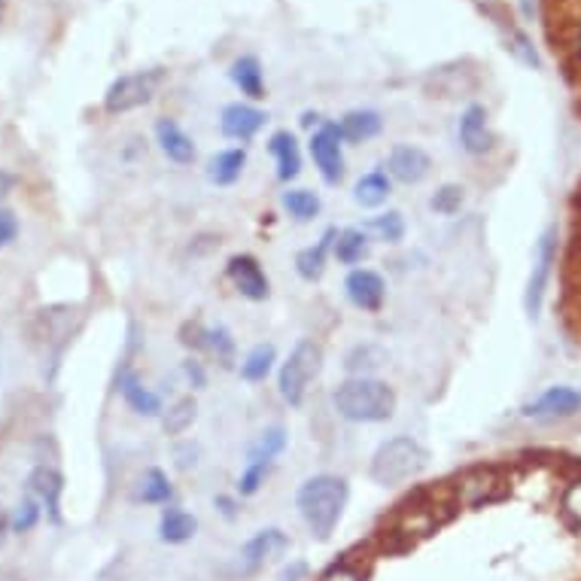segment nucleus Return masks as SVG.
Returning <instances> with one entry per match:
<instances>
[{"mask_svg": "<svg viewBox=\"0 0 581 581\" xmlns=\"http://www.w3.org/2000/svg\"><path fill=\"white\" fill-rule=\"evenodd\" d=\"M383 128V119L378 110H351V114H344L339 119V131H341V141L351 143V146H356V143H369L375 141L378 134H381Z\"/></svg>", "mask_w": 581, "mask_h": 581, "instance_id": "nucleus-23", "label": "nucleus"}, {"mask_svg": "<svg viewBox=\"0 0 581 581\" xmlns=\"http://www.w3.org/2000/svg\"><path fill=\"white\" fill-rule=\"evenodd\" d=\"M3 10H7V3H3V0H0V19H3Z\"/></svg>", "mask_w": 581, "mask_h": 581, "instance_id": "nucleus-49", "label": "nucleus"}, {"mask_svg": "<svg viewBox=\"0 0 581 581\" xmlns=\"http://www.w3.org/2000/svg\"><path fill=\"white\" fill-rule=\"evenodd\" d=\"M344 296L363 313H381L387 301V281L375 269H351L344 277Z\"/></svg>", "mask_w": 581, "mask_h": 581, "instance_id": "nucleus-13", "label": "nucleus"}, {"mask_svg": "<svg viewBox=\"0 0 581 581\" xmlns=\"http://www.w3.org/2000/svg\"><path fill=\"white\" fill-rule=\"evenodd\" d=\"M308 150H311V158L317 170H320V177L329 186H339L344 180V174H347L339 122H320V128L313 131L311 141H308Z\"/></svg>", "mask_w": 581, "mask_h": 581, "instance_id": "nucleus-8", "label": "nucleus"}, {"mask_svg": "<svg viewBox=\"0 0 581 581\" xmlns=\"http://www.w3.org/2000/svg\"><path fill=\"white\" fill-rule=\"evenodd\" d=\"M274 463H244L241 478H238V494L241 497H256L262 490V484L269 482Z\"/></svg>", "mask_w": 581, "mask_h": 581, "instance_id": "nucleus-38", "label": "nucleus"}, {"mask_svg": "<svg viewBox=\"0 0 581 581\" xmlns=\"http://www.w3.org/2000/svg\"><path fill=\"white\" fill-rule=\"evenodd\" d=\"M387 351L383 347H378V344H356V347H351L347 351V356H344V371L351 375V378H375V371L383 369L387 366Z\"/></svg>", "mask_w": 581, "mask_h": 581, "instance_id": "nucleus-28", "label": "nucleus"}, {"mask_svg": "<svg viewBox=\"0 0 581 581\" xmlns=\"http://www.w3.org/2000/svg\"><path fill=\"white\" fill-rule=\"evenodd\" d=\"M40 514H43V506H40V499L37 497H25L19 506H15L13 511V521H10V530L13 533H28V530H34L37 526V521H40Z\"/></svg>", "mask_w": 581, "mask_h": 581, "instance_id": "nucleus-39", "label": "nucleus"}, {"mask_svg": "<svg viewBox=\"0 0 581 581\" xmlns=\"http://www.w3.org/2000/svg\"><path fill=\"white\" fill-rule=\"evenodd\" d=\"M116 387H119V393H122V399H126V405L134 414H141V417H162V412H165L162 396L153 393V390L141 381V375H138L134 369L119 371Z\"/></svg>", "mask_w": 581, "mask_h": 581, "instance_id": "nucleus-17", "label": "nucleus"}, {"mask_svg": "<svg viewBox=\"0 0 581 581\" xmlns=\"http://www.w3.org/2000/svg\"><path fill=\"white\" fill-rule=\"evenodd\" d=\"M506 49H509L511 56L518 58L521 64H526V68H533V71H540L542 68V58H540V52H536L533 40H530V34L521 28H514L511 22H509V31H506Z\"/></svg>", "mask_w": 581, "mask_h": 581, "instance_id": "nucleus-36", "label": "nucleus"}, {"mask_svg": "<svg viewBox=\"0 0 581 581\" xmlns=\"http://www.w3.org/2000/svg\"><path fill=\"white\" fill-rule=\"evenodd\" d=\"M213 506L223 511V518H228V521L238 514V502H235L232 497H223V494H220V497H213Z\"/></svg>", "mask_w": 581, "mask_h": 581, "instance_id": "nucleus-47", "label": "nucleus"}, {"mask_svg": "<svg viewBox=\"0 0 581 581\" xmlns=\"http://www.w3.org/2000/svg\"><path fill=\"white\" fill-rule=\"evenodd\" d=\"M156 143H158V150L165 153V158L174 162V165H192L195 156H199L195 141H192V138H189V134H186L183 128L177 126L174 119H158Z\"/></svg>", "mask_w": 581, "mask_h": 581, "instance_id": "nucleus-18", "label": "nucleus"}, {"mask_svg": "<svg viewBox=\"0 0 581 581\" xmlns=\"http://www.w3.org/2000/svg\"><path fill=\"white\" fill-rule=\"evenodd\" d=\"M228 284L235 286V293L247 301H265L271 296V281L262 262L250 253H238L228 259L226 265Z\"/></svg>", "mask_w": 581, "mask_h": 581, "instance_id": "nucleus-12", "label": "nucleus"}, {"mask_svg": "<svg viewBox=\"0 0 581 581\" xmlns=\"http://www.w3.org/2000/svg\"><path fill=\"white\" fill-rule=\"evenodd\" d=\"M460 497L469 506H490V502H499V499L509 497V484L499 478L494 469H482L475 475H469L463 487H460Z\"/></svg>", "mask_w": 581, "mask_h": 581, "instance_id": "nucleus-19", "label": "nucleus"}, {"mask_svg": "<svg viewBox=\"0 0 581 581\" xmlns=\"http://www.w3.org/2000/svg\"><path fill=\"white\" fill-rule=\"evenodd\" d=\"M317 581H366V572L356 567L354 560H341V564H332Z\"/></svg>", "mask_w": 581, "mask_h": 581, "instance_id": "nucleus-40", "label": "nucleus"}, {"mask_svg": "<svg viewBox=\"0 0 581 581\" xmlns=\"http://www.w3.org/2000/svg\"><path fill=\"white\" fill-rule=\"evenodd\" d=\"M564 511L569 514V521L576 526H581V478H576V482L569 484L567 490H564Z\"/></svg>", "mask_w": 581, "mask_h": 581, "instance_id": "nucleus-41", "label": "nucleus"}, {"mask_svg": "<svg viewBox=\"0 0 581 581\" xmlns=\"http://www.w3.org/2000/svg\"><path fill=\"white\" fill-rule=\"evenodd\" d=\"M244 168H247V150L228 146L208 162V180L213 186H235L244 177Z\"/></svg>", "mask_w": 581, "mask_h": 581, "instance_id": "nucleus-25", "label": "nucleus"}, {"mask_svg": "<svg viewBox=\"0 0 581 581\" xmlns=\"http://www.w3.org/2000/svg\"><path fill=\"white\" fill-rule=\"evenodd\" d=\"M15 186H19V177H15V174H10V170L0 168V201L10 199V195H13Z\"/></svg>", "mask_w": 581, "mask_h": 581, "instance_id": "nucleus-46", "label": "nucleus"}, {"mask_svg": "<svg viewBox=\"0 0 581 581\" xmlns=\"http://www.w3.org/2000/svg\"><path fill=\"white\" fill-rule=\"evenodd\" d=\"M201 354H208L211 359H216V363H220V369H232V366H235V359H238V344H235V335H232L223 323L208 327V332H204V351H201Z\"/></svg>", "mask_w": 581, "mask_h": 581, "instance_id": "nucleus-32", "label": "nucleus"}, {"mask_svg": "<svg viewBox=\"0 0 581 581\" xmlns=\"http://www.w3.org/2000/svg\"><path fill=\"white\" fill-rule=\"evenodd\" d=\"M393 195V180L383 168H375L369 174H363L354 183V201L363 211H378L387 204V199Z\"/></svg>", "mask_w": 581, "mask_h": 581, "instance_id": "nucleus-24", "label": "nucleus"}, {"mask_svg": "<svg viewBox=\"0 0 581 581\" xmlns=\"http://www.w3.org/2000/svg\"><path fill=\"white\" fill-rule=\"evenodd\" d=\"M228 76H232L235 88L250 100L265 98V73H262V64L256 56L235 58L232 68H228Z\"/></svg>", "mask_w": 581, "mask_h": 581, "instance_id": "nucleus-26", "label": "nucleus"}, {"mask_svg": "<svg viewBox=\"0 0 581 581\" xmlns=\"http://www.w3.org/2000/svg\"><path fill=\"white\" fill-rule=\"evenodd\" d=\"M134 499L146 502V506H168L170 499H174V484H170V478L162 469H146L141 475V482H138Z\"/></svg>", "mask_w": 581, "mask_h": 581, "instance_id": "nucleus-30", "label": "nucleus"}, {"mask_svg": "<svg viewBox=\"0 0 581 581\" xmlns=\"http://www.w3.org/2000/svg\"><path fill=\"white\" fill-rule=\"evenodd\" d=\"M269 153L277 165V180L281 183H293L298 174H301V150L293 131H274L269 138Z\"/></svg>", "mask_w": 581, "mask_h": 581, "instance_id": "nucleus-20", "label": "nucleus"}, {"mask_svg": "<svg viewBox=\"0 0 581 581\" xmlns=\"http://www.w3.org/2000/svg\"><path fill=\"white\" fill-rule=\"evenodd\" d=\"M396 405V390L381 378H347L332 390V408L351 424H387Z\"/></svg>", "mask_w": 581, "mask_h": 581, "instance_id": "nucleus-2", "label": "nucleus"}, {"mask_svg": "<svg viewBox=\"0 0 581 581\" xmlns=\"http://www.w3.org/2000/svg\"><path fill=\"white\" fill-rule=\"evenodd\" d=\"M199 533V518L192 511L180 509V506H168L158 518V536L168 545H183Z\"/></svg>", "mask_w": 581, "mask_h": 581, "instance_id": "nucleus-27", "label": "nucleus"}, {"mask_svg": "<svg viewBox=\"0 0 581 581\" xmlns=\"http://www.w3.org/2000/svg\"><path fill=\"white\" fill-rule=\"evenodd\" d=\"M183 375L186 381H189V387H195V390H204V387H208V371H204V366H201L199 359H186Z\"/></svg>", "mask_w": 581, "mask_h": 581, "instance_id": "nucleus-44", "label": "nucleus"}, {"mask_svg": "<svg viewBox=\"0 0 581 581\" xmlns=\"http://www.w3.org/2000/svg\"><path fill=\"white\" fill-rule=\"evenodd\" d=\"M557 241H560L557 226H545L533 244V265H530V277L524 286V311L530 320H540L542 308H545V296H548L554 265H557Z\"/></svg>", "mask_w": 581, "mask_h": 581, "instance_id": "nucleus-6", "label": "nucleus"}, {"mask_svg": "<svg viewBox=\"0 0 581 581\" xmlns=\"http://www.w3.org/2000/svg\"><path fill=\"white\" fill-rule=\"evenodd\" d=\"M581 412V390L572 387H548L542 396L524 405V417H572Z\"/></svg>", "mask_w": 581, "mask_h": 581, "instance_id": "nucleus-16", "label": "nucleus"}, {"mask_svg": "<svg viewBox=\"0 0 581 581\" xmlns=\"http://www.w3.org/2000/svg\"><path fill=\"white\" fill-rule=\"evenodd\" d=\"M286 444H289V436H286L284 426H265L253 439V444L247 448V463H277Z\"/></svg>", "mask_w": 581, "mask_h": 581, "instance_id": "nucleus-29", "label": "nucleus"}, {"mask_svg": "<svg viewBox=\"0 0 581 581\" xmlns=\"http://www.w3.org/2000/svg\"><path fill=\"white\" fill-rule=\"evenodd\" d=\"M320 371H323V347H320V341L298 339L289 356L281 363V371H277V390H281V399L289 408L305 405L308 387L317 381Z\"/></svg>", "mask_w": 581, "mask_h": 581, "instance_id": "nucleus-4", "label": "nucleus"}, {"mask_svg": "<svg viewBox=\"0 0 581 581\" xmlns=\"http://www.w3.org/2000/svg\"><path fill=\"white\" fill-rule=\"evenodd\" d=\"M199 444L195 441H183V444H177L174 448V463H177V469H183V472H189V469L199 466Z\"/></svg>", "mask_w": 581, "mask_h": 581, "instance_id": "nucleus-42", "label": "nucleus"}, {"mask_svg": "<svg viewBox=\"0 0 581 581\" xmlns=\"http://www.w3.org/2000/svg\"><path fill=\"white\" fill-rule=\"evenodd\" d=\"M335 235H339V228H327L323 232V238L311 247H305V250H298L296 253V271L301 281H308V284H317L329 269V250H332V244H335Z\"/></svg>", "mask_w": 581, "mask_h": 581, "instance_id": "nucleus-21", "label": "nucleus"}, {"mask_svg": "<svg viewBox=\"0 0 581 581\" xmlns=\"http://www.w3.org/2000/svg\"><path fill=\"white\" fill-rule=\"evenodd\" d=\"M366 232H369L375 241L402 244L405 241V232H408V226H405V216H402L399 211H383V213H378V216H371Z\"/></svg>", "mask_w": 581, "mask_h": 581, "instance_id": "nucleus-35", "label": "nucleus"}, {"mask_svg": "<svg viewBox=\"0 0 581 581\" xmlns=\"http://www.w3.org/2000/svg\"><path fill=\"white\" fill-rule=\"evenodd\" d=\"M383 170L390 174L393 183L402 186H420L432 174V158L426 153L424 146L417 143H396L390 153H387V165Z\"/></svg>", "mask_w": 581, "mask_h": 581, "instance_id": "nucleus-10", "label": "nucleus"}, {"mask_svg": "<svg viewBox=\"0 0 581 581\" xmlns=\"http://www.w3.org/2000/svg\"><path fill=\"white\" fill-rule=\"evenodd\" d=\"M265 122H269V116L262 114L259 107H253V104H247V100L226 104L223 114H220V131H223V138L238 143L253 141Z\"/></svg>", "mask_w": 581, "mask_h": 581, "instance_id": "nucleus-14", "label": "nucleus"}, {"mask_svg": "<svg viewBox=\"0 0 581 581\" xmlns=\"http://www.w3.org/2000/svg\"><path fill=\"white\" fill-rule=\"evenodd\" d=\"M429 466V451L412 436H393L378 444L371 454L369 478L381 487H399V484L414 482L424 475Z\"/></svg>", "mask_w": 581, "mask_h": 581, "instance_id": "nucleus-3", "label": "nucleus"}, {"mask_svg": "<svg viewBox=\"0 0 581 581\" xmlns=\"http://www.w3.org/2000/svg\"><path fill=\"white\" fill-rule=\"evenodd\" d=\"M576 46H579V52H581V19H579V37H576Z\"/></svg>", "mask_w": 581, "mask_h": 581, "instance_id": "nucleus-48", "label": "nucleus"}, {"mask_svg": "<svg viewBox=\"0 0 581 581\" xmlns=\"http://www.w3.org/2000/svg\"><path fill=\"white\" fill-rule=\"evenodd\" d=\"M289 552V536L277 526H265L259 530L253 540L244 542V548L235 557V567H232V576L235 579H247V576H256L262 567H269L271 560L284 557Z\"/></svg>", "mask_w": 581, "mask_h": 581, "instance_id": "nucleus-7", "label": "nucleus"}, {"mask_svg": "<svg viewBox=\"0 0 581 581\" xmlns=\"http://www.w3.org/2000/svg\"><path fill=\"white\" fill-rule=\"evenodd\" d=\"M274 363H277L274 344H256L253 351L241 359V378L247 383H262L274 371Z\"/></svg>", "mask_w": 581, "mask_h": 581, "instance_id": "nucleus-34", "label": "nucleus"}, {"mask_svg": "<svg viewBox=\"0 0 581 581\" xmlns=\"http://www.w3.org/2000/svg\"><path fill=\"white\" fill-rule=\"evenodd\" d=\"M466 204V189L460 183H444L432 192L429 199V211L439 213V216H456Z\"/></svg>", "mask_w": 581, "mask_h": 581, "instance_id": "nucleus-37", "label": "nucleus"}, {"mask_svg": "<svg viewBox=\"0 0 581 581\" xmlns=\"http://www.w3.org/2000/svg\"><path fill=\"white\" fill-rule=\"evenodd\" d=\"M28 494L40 499L52 524H61V494H64V475L56 466H37L28 475Z\"/></svg>", "mask_w": 581, "mask_h": 581, "instance_id": "nucleus-15", "label": "nucleus"}, {"mask_svg": "<svg viewBox=\"0 0 581 581\" xmlns=\"http://www.w3.org/2000/svg\"><path fill=\"white\" fill-rule=\"evenodd\" d=\"M281 208L296 223H313L320 216V211H323V201L311 189H286L284 195H281Z\"/></svg>", "mask_w": 581, "mask_h": 581, "instance_id": "nucleus-31", "label": "nucleus"}, {"mask_svg": "<svg viewBox=\"0 0 581 581\" xmlns=\"http://www.w3.org/2000/svg\"><path fill=\"white\" fill-rule=\"evenodd\" d=\"M73 323H80V308L76 305H49V308H40L31 320V339L43 341L46 347L56 344L58 354L61 347L71 341Z\"/></svg>", "mask_w": 581, "mask_h": 581, "instance_id": "nucleus-9", "label": "nucleus"}, {"mask_svg": "<svg viewBox=\"0 0 581 581\" xmlns=\"http://www.w3.org/2000/svg\"><path fill=\"white\" fill-rule=\"evenodd\" d=\"M199 420V402L195 396H183L177 399L174 405H168L165 412H162V429H165V436H183L189 426Z\"/></svg>", "mask_w": 581, "mask_h": 581, "instance_id": "nucleus-33", "label": "nucleus"}, {"mask_svg": "<svg viewBox=\"0 0 581 581\" xmlns=\"http://www.w3.org/2000/svg\"><path fill=\"white\" fill-rule=\"evenodd\" d=\"M332 256L339 259V265H347V269H359L366 259L371 256V235L366 228H341L335 235V244H332Z\"/></svg>", "mask_w": 581, "mask_h": 581, "instance_id": "nucleus-22", "label": "nucleus"}, {"mask_svg": "<svg viewBox=\"0 0 581 581\" xmlns=\"http://www.w3.org/2000/svg\"><path fill=\"white\" fill-rule=\"evenodd\" d=\"M308 576H311V567H308L305 560H293V564H286V567L281 569L277 581H308Z\"/></svg>", "mask_w": 581, "mask_h": 581, "instance_id": "nucleus-45", "label": "nucleus"}, {"mask_svg": "<svg viewBox=\"0 0 581 581\" xmlns=\"http://www.w3.org/2000/svg\"><path fill=\"white\" fill-rule=\"evenodd\" d=\"M165 83H168V71H165V68H146V71L122 73V76L114 80L110 88L104 92V110L110 116L141 110V107L156 100V95L162 92V85Z\"/></svg>", "mask_w": 581, "mask_h": 581, "instance_id": "nucleus-5", "label": "nucleus"}, {"mask_svg": "<svg viewBox=\"0 0 581 581\" xmlns=\"http://www.w3.org/2000/svg\"><path fill=\"white\" fill-rule=\"evenodd\" d=\"M19 238V220L13 211L0 208V247H10Z\"/></svg>", "mask_w": 581, "mask_h": 581, "instance_id": "nucleus-43", "label": "nucleus"}, {"mask_svg": "<svg viewBox=\"0 0 581 581\" xmlns=\"http://www.w3.org/2000/svg\"><path fill=\"white\" fill-rule=\"evenodd\" d=\"M456 141L469 156H487L497 146V134L490 128V114L484 104H469L460 114V126H456Z\"/></svg>", "mask_w": 581, "mask_h": 581, "instance_id": "nucleus-11", "label": "nucleus"}, {"mask_svg": "<svg viewBox=\"0 0 581 581\" xmlns=\"http://www.w3.org/2000/svg\"><path fill=\"white\" fill-rule=\"evenodd\" d=\"M347 499H351V484L332 472H320L298 484L296 509L313 540L327 542L335 533L347 509Z\"/></svg>", "mask_w": 581, "mask_h": 581, "instance_id": "nucleus-1", "label": "nucleus"}]
</instances>
